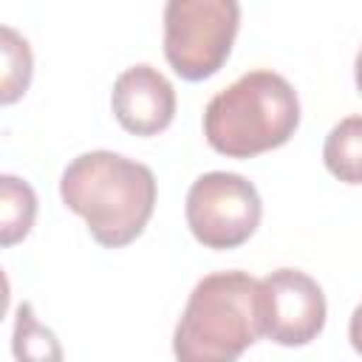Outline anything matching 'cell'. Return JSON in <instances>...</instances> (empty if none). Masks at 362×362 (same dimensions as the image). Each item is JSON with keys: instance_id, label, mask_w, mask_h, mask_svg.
I'll return each instance as SVG.
<instances>
[{"instance_id": "cell-6", "label": "cell", "mask_w": 362, "mask_h": 362, "mask_svg": "<svg viewBox=\"0 0 362 362\" xmlns=\"http://www.w3.org/2000/svg\"><path fill=\"white\" fill-rule=\"evenodd\" d=\"M325 294L300 269H274L260 280L263 337L277 345H308L325 325Z\"/></svg>"}, {"instance_id": "cell-7", "label": "cell", "mask_w": 362, "mask_h": 362, "mask_svg": "<svg viewBox=\"0 0 362 362\" xmlns=\"http://www.w3.org/2000/svg\"><path fill=\"white\" fill-rule=\"evenodd\" d=\"M110 107L127 133L156 136L167 130L175 116V88L158 68L147 62L130 65L113 82Z\"/></svg>"}, {"instance_id": "cell-8", "label": "cell", "mask_w": 362, "mask_h": 362, "mask_svg": "<svg viewBox=\"0 0 362 362\" xmlns=\"http://www.w3.org/2000/svg\"><path fill=\"white\" fill-rule=\"evenodd\" d=\"M322 161L334 178L362 184V116H345L328 130Z\"/></svg>"}, {"instance_id": "cell-5", "label": "cell", "mask_w": 362, "mask_h": 362, "mask_svg": "<svg viewBox=\"0 0 362 362\" xmlns=\"http://www.w3.org/2000/svg\"><path fill=\"white\" fill-rule=\"evenodd\" d=\"M187 226L206 249H235L246 243L263 215L257 187L226 170L204 173L187 192Z\"/></svg>"}, {"instance_id": "cell-1", "label": "cell", "mask_w": 362, "mask_h": 362, "mask_svg": "<svg viewBox=\"0 0 362 362\" xmlns=\"http://www.w3.org/2000/svg\"><path fill=\"white\" fill-rule=\"evenodd\" d=\"M59 195L71 212L85 218L99 246L119 249L144 232L156 209V175L127 156L90 150L65 167Z\"/></svg>"}, {"instance_id": "cell-11", "label": "cell", "mask_w": 362, "mask_h": 362, "mask_svg": "<svg viewBox=\"0 0 362 362\" xmlns=\"http://www.w3.org/2000/svg\"><path fill=\"white\" fill-rule=\"evenodd\" d=\"M0 54H3V88H0V102L11 105L17 102L31 82L34 59L25 37H20L11 25H0Z\"/></svg>"}, {"instance_id": "cell-9", "label": "cell", "mask_w": 362, "mask_h": 362, "mask_svg": "<svg viewBox=\"0 0 362 362\" xmlns=\"http://www.w3.org/2000/svg\"><path fill=\"white\" fill-rule=\"evenodd\" d=\"M37 218V195L28 181L3 173L0 175V243L14 246L23 240Z\"/></svg>"}, {"instance_id": "cell-13", "label": "cell", "mask_w": 362, "mask_h": 362, "mask_svg": "<svg viewBox=\"0 0 362 362\" xmlns=\"http://www.w3.org/2000/svg\"><path fill=\"white\" fill-rule=\"evenodd\" d=\"M354 79H356V88H359V93H362V45H359L356 59H354Z\"/></svg>"}, {"instance_id": "cell-3", "label": "cell", "mask_w": 362, "mask_h": 362, "mask_svg": "<svg viewBox=\"0 0 362 362\" xmlns=\"http://www.w3.org/2000/svg\"><path fill=\"white\" fill-rule=\"evenodd\" d=\"M300 124L294 85L266 68L238 76L204 110V136L226 158H252L286 144Z\"/></svg>"}, {"instance_id": "cell-2", "label": "cell", "mask_w": 362, "mask_h": 362, "mask_svg": "<svg viewBox=\"0 0 362 362\" xmlns=\"http://www.w3.org/2000/svg\"><path fill=\"white\" fill-rule=\"evenodd\" d=\"M263 337L260 280L246 272H212L195 283L173 331L175 362H238Z\"/></svg>"}, {"instance_id": "cell-10", "label": "cell", "mask_w": 362, "mask_h": 362, "mask_svg": "<svg viewBox=\"0 0 362 362\" xmlns=\"http://www.w3.org/2000/svg\"><path fill=\"white\" fill-rule=\"evenodd\" d=\"M11 351L17 362H62V345L51 328H45L31 303H20L14 311Z\"/></svg>"}, {"instance_id": "cell-4", "label": "cell", "mask_w": 362, "mask_h": 362, "mask_svg": "<svg viewBox=\"0 0 362 362\" xmlns=\"http://www.w3.org/2000/svg\"><path fill=\"white\" fill-rule=\"evenodd\" d=\"M240 25L235 0H170L164 6V57L170 68L201 82L223 68Z\"/></svg>"}, {"instance_id": "cell-12", "label": "cell", "mask_w": 362, "mask_h": 362, "mask_svg": "<svg viewBox=\"0 0 362 362\" xmlns=\"http://www.w3.org/2000/svg\"><path fill=\"white\" fill-rule=\"evenodd\" d=\"M348 339L354 345V351L362 356V303L354 308L351 314V322H348Z\"/></svg>"}]
</instances>
